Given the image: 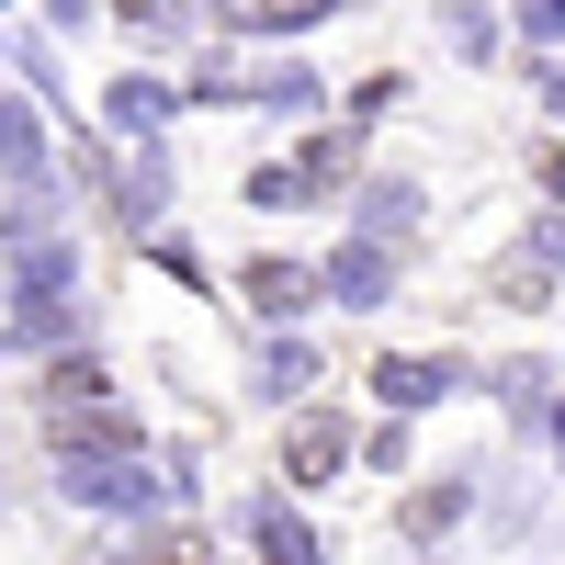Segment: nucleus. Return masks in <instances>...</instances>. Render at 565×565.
I'll use <instances>...</instances> for the list:
<instances>
[{
    "mask_svg": "<svg viewBox=\"0 0 565 565\" xmlns=\"http://www.w3.org/2000/svg\"><path fill=\"white\" fill-rule=\"evenodd\" d=\"M57 476H68L79 509H114V521H136V509L181 498V476H159L148 452H57Z\"/></svg>",
    "mask_w": 565,
    "mask_h": 565,
    "instance_id": "f257e3e1",
    "label": "nucleus"
},
{
    "mask_svg": "<svg viewBox=\"0 0 565 565\" xmlns=\"http://www.w3.org/2000/svg\"><path fill=\"white\" fill-rule=\"evenodd\" d=\"M12 317H23V328H12L23 351H57L68 328H79V306H68V249H57V238H23V295H12Z\"/></svg>",
    "mask_w": 565,
    "mask_h": 565,
    "instance_id": "f03ea898",
    "label": "nucleus"
},
{
    "mask_svg": "<svg viewBox=\"0 0 565 565\" xmlns=\"http://www.w3.org/2000/svg\"><path fill=\"white\" fill-rule=\"evenodd\" d=\"M282 463H295V487H328V476L351 463V430H340V418H306V430H295V452H282Z\"/></svg>",
    "mask_w": 565,
    "mask_h": 565,
    "instance_id": "7ed1b4c3",
    "label": "nucleus"
},
{
    "mask_svg": "<svg viewBox=\"0 0 565 565\" xmlns=\"http://www.w3.org/2000/svg\"><path fill=\"white\" fill-rule=\"evenodd\" d=\"M249 554H260V565H317V543H306V521H295V509H271V498L249 509Z\"/></svg>",
    "mask_w": 565,
    "mask_h": 565,
    "instance_id": "20e7f679",
    "label": "nucleus"
},
{
    "mask_svg": "<svg viewBox=\"0 0 565 565\" xmlns=\"http://www.w3.org/2000/svg\"><path fill=\"white\" fill-rule=\"evenodd\" d=\"M306 295H317V271H295V260H249V306H260V317H295Z\"/></svg>",
    "mask_w": 565,
    "mask_h": 565,
    "instance_id": "39448f33",
    "label": "nucleus"
},
{
    "mask_svg": "<svg viewBox=\"0 0 565 565\" xmlns=\"http://www.w3.org/2000/svg\"><path fill=\"white\" fill-rule=\"evenodd\" d=\"M441 385H452L441 362H373V396H385V407H430Z\"/></svg>",
    "mask_w": 565,
    "mask_h": 565,
    "instance_id": "423d86ee",
    "label": "nucleus"
},
{
    "mask_svg": "<svg viewBox=\"0 0 565 565\" xmlns=\"http://www.w3.org/2000/svg\"><path fill=\"white\" fill-rule=\"evenodd\" d=\"M328 295H340V306H373V295H385V249H340V260H328Z\"/></svg>",
    "mask_w": 565,
    "mask_h": 565,
    "instance_id": "0eeeda50",
    "label": "nucleus"
},
{
    "mask_svg": "<svg viewBox=\"0 0 565 565\" xmlns=\"http://www.w3.org/2000/svg\"><path fill=\"white\" fill-rule=\"evenodd\" d=\"M12 181H23V193L45 181V125H34V103H12Z\"/></svg>",
    "mask_w": 565,
    "mask_h": 565,
    "instance_id": "6e6552de",
    "label": "nucleus"
},
{
    "mask_svg": "<svg viewBox=\"0 0 565 565\" xmlns=\"http://www.w3.org/2000/svg\"><path fill=\"white\" fill-rule=\"evenodd\" d=\"M260 385L295 396V385H306V340H271V351H260Z\"/></svg>",
    "mask_w": 565,
    "mask_h": 565,
    "instance_id": "1a4fd4ad",
    "label": "nucleus"
},
{
    "mask_svg": "<svg viewBox=\"0 0 565 565\" xmlns=\"http://www.w3.org/2000/svg\"><path fill=\"white\" fill-rule=\"evenodd\" d=\"M452 509H463V487H441V498H407V532L430 543V532H452Z\"/></svg>",
    "mask_w": 565,
    "mask_h": 565,
    "instance_id": "9d476101",
    "label": "nucleus"
},
{
    "mask_svg": "<svg viewBox=\"0 0 565 565\" xmlns=\"http://www.w3.org/2000/svg\"><path fill=\"white\" fill-rule=\"evenodd\" d=\"M328 0H260V23H317Z\"/></svg>",
    "mask_w": 565,
    "mask_h": 565,
    "instance_id": "9b49d317",
    "label": "nucleus"
},
{
    "mask_svg": "<svg viewBox=\"0 0 565 565\" xmlns=\"http://www.w3.org/2000/svg\"><path fill=\"white\" fill-rule=\"evenodd\" d=\"M159 565H204V543H193V532H181V543H170V554H159Z\"/></svg>",
    "mask_w": 565,
    "mask_h": 565,
    "instance_id": "f8f14e48",
    "label": "nucleus"
}]
</instances>
